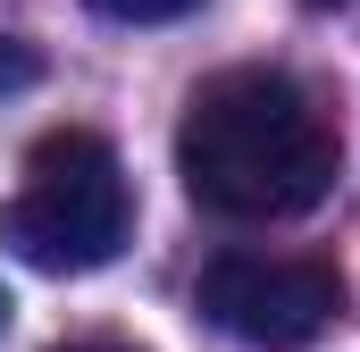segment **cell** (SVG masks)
Masks as SVG:
<instances>
[{"mask_svg":"<svg viewBox=\"0 0 360 352\" xmlns=\"http://www.w3.org/2000/svg\"><path fill=\"white\" fill-rule=\"evenodd\" d=\"M335 126L310 92L276 68H226L184 101L176 126V176L210 218L269 227L302 218L335 184Z\"/></svg>","mask_w":360,"mask_h":352,"instance_id":"cell-1","label":"cell"},{"mask_svg":"<svg viewBox=\"0 0 360 352\" xmlns=\"http://www.w3.org/2000/svg\"><path fill=\"white\" fill-rule=\"evenodd\" d=\"M126 227H134V193H126L117 151L92 126H51L25 151L17 193L0 201V244L42 277H84L117 260Z\"/></svg>","mask_w":360,"mask_h":352,"instance_id":"cell-2","label":"cell"},{"mask_svg":"<svg viewBox=\"0 0 360 352\" xmlns=\"http://www.w3.org/2000/svg\"><path fill=\"white\" fill-rule=\"evenodd\" d=\"M201 319L252 352H310L344 319V277L327 260H276V252H218L193 285Z\"/></svg>","mask_w":360,"mask_h":352,"instance_id":"cell-3","label":"cell"},{"mask_svg":"<svg viewBox=\"0 0 360 352\" xmlns=\"http://www.w3.org/2000/svg\"><path fill=\"white\" fill-rule=\"evenodd\" d=\"M101 17H117V25H176V17H193L201 0H92Z\"/></svg>","mask_w":360,"mask_h":352,"instance_id":"cell-4","label":"cell"},{"mask_svg":"<svg viewBox=\"0 0 360 352\" xmlns=\"http://www.w3.org/2000/svg\"><path fill=\"white\" fill-rule=\"evenodd\" d=\"M34 76H42V68H34V51H25V42H8V34H0V92H17V84H34Z\"/></svg>","mask_w":360,"mask_h":352,"instance_id":"cell-5","label":"cell"},{"mask_svg":"<svg viewBox=\"0 0 360 352\" xmlns=\"http://www.w3.org/2000/svg\"><path fill=\"white\" fill-rule=\"evenodd\" d=\"M59 352H134V344H59Z\"/></svg>","mask_w":360,"mask_h":352,"instance_id":"cell-6","label":"cell"},{"mask_svg":"<svg viewBox=\"0 0 360 352\" xmlns=\"http://www.w3.org/2000/svg\"><path fill=\"white\" fill-rule=\"evenodd\" d=\"M310 8H335V0H310Z\"/></svg>","mask_w":360,"mask_h":352,"instance_id":"cell-7","label":"cell"},{"mask_svg":"<svg viewBox=\"0 0 360 352\" xmlns=\"http://www.w3.org/2000/svg\"><path fill=\"white\" fill-rule=\"evenodd\" d=\"M0 319H8V294H0Z\"/></svg>","mask_w":360,"mask_h":352,"instance_id":"cell-8","label":"cell"}]
</instances>
